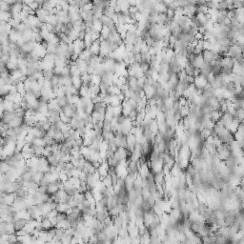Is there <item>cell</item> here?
Here are the masks:
<instances>
[{
	"mask_svg": "<svg viewBox=\"0 0 244 244\" xmlns=\"http://www.w3.org/2000/svg\"><path fill=\"white\" fill-rule=\"evenodd\" d=\"M82 84H83V81L81 79V76H78V77H73V86L79 90L81 87H82Z\"/></svg>",
	"mask_w": 244,
	"mask_h": 244,
	"instance_id": "cell-1",
	"label": "cell"
},
{
	"mask_svg": "<svg viewBox=\"0 0 244 244\" xmlns=\"http://www.w3.org/2000/svg\"><path fill=\"white\" fill-rule=\"evenodd\" d=\"M60 120L62 121L64 124H71V122H72V118H71V117H68V116L65 115L63 113H61V114H60Z\"/></svg>",
	"mask_w": 244,
	"mask_h": 244,
	"instance_id": "cell-2",
	"label": "cell"
}]
</instances>
